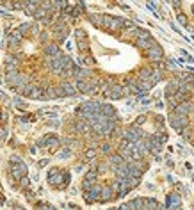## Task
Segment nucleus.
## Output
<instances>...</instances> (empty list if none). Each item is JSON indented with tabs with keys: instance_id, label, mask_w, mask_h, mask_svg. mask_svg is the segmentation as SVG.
I'll return each instance as SVG.
<instances>
[{
	"instance_id": "1",
	"label": "nucleus",
	"mask_w": 194,
	"mask_h": 210,
	"mask_svg": "<svg viewBox=\"0 0 194 210\" xmlns=\"http://www.w3.org/2000/svg\"><path fill=\"white\" fill-rule=\"evenodd\" d=\"M71 45L70 59L80 93L121 98L146 91L162 77L164 54L148 30L116 14L89 13L80 6L62 21Z\"/></svg>"
},
{
	"instance_id": "2",
	"label": "nucleus",
	"mask_w": 194,
	"mask_h": 210,
	"mask_svg": "<svg viewBox=\"0 0 194 210\" xmlns=\"http://www.w3.org/2000/svg\"><path fill=\"white\" fill-rule=\"evenodd\" d=\"M166 96L171 125L194 146V73L173 78Z\"/></svg>"
},
{
	"instance_id": "3",
	"label": "nucleus",
	"mask_w": 194,
	"mask_h": 210,
	"mask_svg": "<svg viewBox=\"0 0 194 210\" xmlns=\"http://www.w3.org/2000/svg\"><path fill=\"white\" fill-rule=\"evenodd\" d=\"M4 96H0V128H4V123H6V114H7V109H6V102H2Z\"/></svg>"
}]
</instances>
